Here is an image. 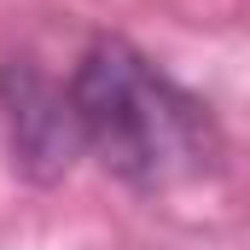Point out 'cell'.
Wrapping results in <instances>:
<instances>
[{
  "instance_id": "cell-1",
  "label": "cell",
  "mask_w": 250,
  "mask_h": 250,
  "mask_svg": "<svg viewBox=\"0 0 250 250\" xmlns=\"http://www.w3.org/2000/svg\"><path fill=\"white\" fill-rule=\"evenodd\" d=\"M76 134L134 187H169L215 163V123L128 41H93L70 87Z\"/></svg>"
}]
</instances>
